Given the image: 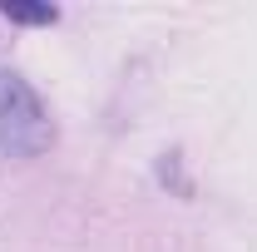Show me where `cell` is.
<instances>
[{
	"label": "cell",
	"mask_w": 257,
	"mask_h": 252,
	"mask_svg": "<svg viewBox=\"0 0 257 252\" xmlns=\"http://www.w3.org/2000/svg\"><path fill=\"white\" fill-rule=\"evenodd\" d=\"M50 144H55V124L45 99L10 74L0 84V158H40Z\"/></svg>",
	"instance_id": "6da1fadb"
},
{
	"label": "cell",
	"mask_w": 257,
	"mask_h": 252,
	"mask_svg": "<svg viewBox=\"0 0 257 252\" xmlns=\"http://www.w3.org/2000/svg\"><path fill=\"white\" fill-rule=\"evenodd\" d=\"M0 15L10 25H55L60 20L55 5H30V0H0Z\"/></svg>",
	"instance_id": "7a4b0ae2"
}]
</instances>
